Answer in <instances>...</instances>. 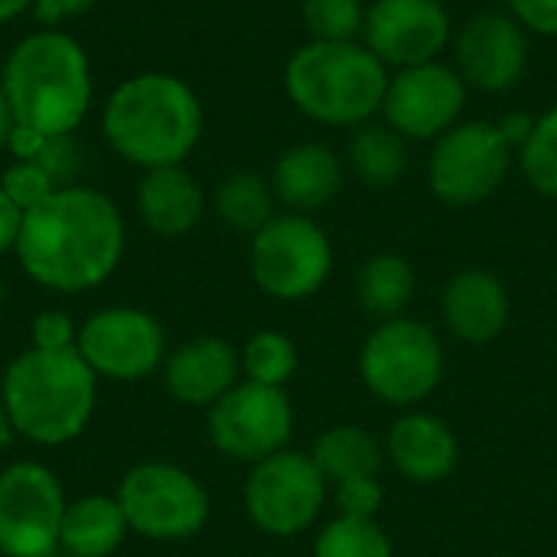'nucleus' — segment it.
Segmentation results:
<instances>
[{
  "label": "nucleus",
  "mask_w": 557,
  "mask_h": 557,
  "mask_svg": "<svg viewBox=\"0 0 557 557\" xmlns=\"http://www.w3.org/2000/svg\"><path fill=\"white\" fill-rule=\"evenodd\" d=\"M98 0H33V16L42 26H59L65 20H75L88 13Z\"/></svg>",
  "instance_id": "c9c22d12"
},
{
  "label": "nucleus",
  "mask_w": 557,
  "mask_h": 557,
  "mask_svg": "<svg viewBox=\"0 0 557 557\" xmlns=\"http://www.w3.org/2000/svg\"><path fill=\"white\" fill-rule=\"evenodd\" d=\"M13 431H10V424H7V418H3V408H0V441H7Z\"/></svg>",
  "instance_id": "79ce46f5"
},
{
  "label": "nucleus",
  "mask_w": 557,
  "mask_h": 557,
  "mask_svg": "<svg viewBox=\"0 0 557 557\" xmlns=\"http://www.w3.org/2000/svg\"><path fill=\"white\" fill-rule=\"evenodd\" d=\"M238 359H242L245 382H258V385H268V388H284L297 375V366H300L297 343L281 330L255 333L238 349Z\"/></svg>",
  "instance_id": "cd10ccee"
},
{
  "label": "nucleus",
  "mask_w": 557,
  "mask_h": 557,
  "mask_svg": "<svg viewBox=\"0 0 557 557\" xmlns=\"http://www.w3.org/2000/svg\"><path fill=\"white\" fill-rule=\"evenodd\" d=\"M0 307H3V277H0Z\"/></svg>",
  "instance_id": "37998d69"
},
{
  "label": "nucleus",
  "mask_w": 557,
  "mask_h": 557,
  "mask_svg": "<svg viewBox=\"0 0 557 557\" xmlns=\"http://www.w3.org/2000/svg\"><path fill=\"white\" fill-rule=\"evenodd\" d=\"M242 382L238 349L222 336H193L166 352L163 388L186 408H212Z\"/></svg>",
  "instance_id": "a211bd4d"
},
{
  "label": "nucleus",
  "mask_w": 557,
  "mask_h": 557,
  "mask_svg": "<svg viewBox=\"0 0 557 557\" xmlns=\"http://www.w3.org/2000/svg\"><path fill=\"white\" fill-rule=\"evenodd\" d=\"M65 506V490L46 463L16 460L0 470V555H55Z\"/></svg>",
  "instance_id": "f8f14e48"
},
{
  "label": "nucleus",
  "mask_w": 557,
  "mask_h": 557,
  "mask_svg": "<svg viewBox=\"0 0 557 557\" xmlns=\"http://www.w3.org/2000/svg\"><path fill=\"white\" fill-rule=\"evenodd\" d=\"M20 228H23V209L13 206V199L0 189V258L16 251Z\"/></svg>",
  "instance_id": "e433bc0d"
},
{
  "label": "nucleus",
  "mask_w": 557,
  "mask_h": 557,
  "mask_svg": "<svg viewBox=\"0 0 557 557\" xmlns=\"http://www.w3.org/2000/svg\"><path fill=\"white\" fill-rule=\"evenodd\" d=\"M467 82L454 69V62H424L411 69H398L388 75L382 121L395 127L411 144H434L454 124L463 121L467 111Z\"/></svg>",
  "instance_id": "4468645a"
},
{
  "label": "nucleus",
  "mask_w": 557,
  "mask_h": 557,
  "mask_svg": "<svg viewBox=\"0 0 557 557\" xmlns=\"http://www.w3.org/2000/svg\"><path fill=\"white\" fill-rule=\"evenodd\" d=\"M382 444L395 473L414 486H437L450 480L460 463V441L454 428L431 411H401Z\"/></svg>",
  "instance_id": "f3484780"
},
{
  "label": "nucleus",
  "mask_w": 557,
  "mask_h": 557,
  "mask_svg": "<svg viewBox=\"0 0 557 557\" xmlns=\"http://www.w3.org/2000/svg\"><path fill=\"white\" fill-rule=\"evenodd\" d=\"M333 503L336 516H352V519H379L385 490L379 476H352L343 483H333Z\"/></svg>",
  "instance_id": "2f4dec72"
},
{
  "label": "nucleus",
  "mask_w": 557,
  "mask_h": 557,
  "mask_svg": "<svg viewBox=\"0 0 557 557\" xmlns=\"http://www.w3.org/2000/svg\"><path fill=\"white\" fill-rule=\"evenodd\" d=\"M509 290L503 277L486 268H463L441 290V320L460 343L486 346L499 339L509 326Z\"/></svg>",
  "instance_id": "6ab92c4d"
},
{
  "label": "nucleus",
  "mask_w": 557,
  "mask_h": 557,
  "mask_svg": "<svg viewBox=\"0 0 557 557\" xmlns=\"http://www.w3.org/2000/svg\"><path fill=\"white\" fill-rule=\"evenodd\" d=\"M206 189L186 166L144 170L137 183V215L160 238H183L206 219Z\"/></svg>",
  "instance_id": "412c9836"
},
{
  "label": "nucleus",
  "mask_w": 557,
  "mask_h": 557,
  "mask_svg": "<svg viewBox=\"0 0 557 557\" xmlns=\"http://www.w3.org/2000/svg\"><path fill=\"white\" fill-rule=\"evenodd\" d=\"M346 166L359 183L372 189H388L401 183L411 166V140L375 117L362 127H352L346 144Z\"/></svg>",
  "instance_id": "5701e85b"
},
{
  "label": "nucleus",
  "mask_w": 557,
  "mask_h": 557,
  "mask_svg": "<svg viewBox=\"0 0 557 557\" xmlns=\"http://www.w3.org/2000/svg\"><path fill=\"white\" fill-rule=\"evenodd\" d=\"M114 499L127 529L150 542L196 539L212 516V499L199 476L163 460L131 467L121 476Z\"/></svg>",
  "instance_id": "6e6552de"
},
{
  "label": "nucleus",
  "mask_w": 557,
  "mask_h": 557,
  "mask_svg": "<svg viewBox=\"0 0 557 557\" xmlns=\"http://www.w3.org/2000/svg\"><path fill=\"white\" fill-rule=\"evenodd\" d=\"M202 131V101L173 72H137L117 82L101 108L108 147L140 170L183 166L199 147Z\"/></svg>",
  "instance_id": "f03ea898"
},
{
  "label": "nucleus",
  "mask_w": 557,
  "mask_h": 557,
  "mask_svg": "<svg viewBox=\"0 0 557 557\" xmlns=\"http://www.w3.org/2000/svg\"><path fill=\"white\" fill-rule=\"evenodd\" d=\"M506 13L529 33V36H557V0H506Z\"/></svg>",
  "instance_id": "72a5a7b5"
},
{
  "label": "nucleus",
  "mask_w": 557,
  "mask_h": 557,
  "mask_svg": "<svg viewBox=\"0 0 557 557\" xmlns=\"http://www.w3.org/2000/svg\"><path fill=\"white\" fill-rule=\"evenodd\" d=\"M388 75L392 72L366 49L362 39H307L284 65V91L287 101L313 124L362 127L382 117Z\"/></svg>",
  "instance_id": "39448f33"
},
{
  "label": "nucleus",
  "mask_w": 557,
  "mask_h": 557,
  "mask_svg": "<svg viewBox=\"0 0 557 557\" xmlns=\"http://www.w3.org/2000/svg\"><path fill=\"white\" fill-rule=\"evenodd\" d=\"M36 163H42L59 186H69V183H75L72 176L78 173L82 160H78V147L72 144V137H49L42 153L36 157Z\"/></svg>",
  "instance_id": "f704fd0d"
},
{
  "label": "nucleus",
  "mask_w": 557,
  "mask_h": 557,
  "mask_svg": "<svg viewBox=\"0 0 557 557\" xmlns=\"http://www.w3.org/2000/svg\"><path fill=\"white\" fill-rule=\"evenodd\" d=\"M127 519L114 496L88 493L65 506L59 552L69 557H111L127 539Z\"/></svg>",
  "instance_id": "4be33fe9"
},
{
  "label": "nucleus",
  "mask_w": 557,
  "mask_h": 557,
  "mask_svg": "<svg viewBox=\"0 0 557 557\" xmlns=\"http://www.w3.org/2000/svg\"><path fill=\"white\" fill-rule=\"evenodd\" d=\"M0 557H3V555H0Z\"/></svg>",
  "instance_id": "c03bdc74"
},
{
  "label": "nucleus",
  "mask_w": 557,
  "mask_h": 557,
  "mask_svg": "<svg viewBox=\"0 0 557 557\" xmlns=\"http://www.w3.org/2000/svg\"><path fill=\"white\" fill-rule=\"evenodd\" d=\"M127 228L117 202L85 183L59 186L23 212L16 261L23 274L52 294L101 287L121 264Z\"/></svg>",
  "instance_id": "f257e3e1"
},
{
  "label": "nucleus",
  "mask_w": 557,
  "mask_h": 557,
  "mask_svg": "<svg viewBox=\"0 0 557 557\" xmlns=\"http://www.w3.org/2000/svg\"><path fill=\"white\" fill-rule=\"evenodd\" d=\"M13 127H16V121H13L10 101H7V95H3V88H0V150H7V140H10Z\"/></svg>",
  "instance_id": "a19ab883"
},
{
  "label": "nucleus",
  "mask_w": 557,
  "mask_h": 557,
  "mask_svg": "<svg viewBox=\"0 0 557 557\" xmlns=\"http://www.w3.org/2000/svg\"><path fill=\"white\" fill-rule=\"evenodd\" d=\"M444 366L441 336L414 317L375 323L359 349V379L366 392L398 411L428 401L444 379Z\"/></svg>",
  "instance_id": "423d86ee"
},
{
  "label": "nucleus",
  "mask_w": 557,
  "mask_h": 557,
  "mask_svg": "<svg viewBox=\"0 0 557 557\" xmlns=\"http://www.w3.org/2000/svg\"><path fill=\"white\" fill-rule=\"evenodd\" d=\"M23 13H33V0H0V26L20 20Z\"/></svg>",
  "instance_id": "ea45409f"
},
{
  "label": "nucleus",
  "mask_w": 557,
  "mask_h": 557,
  "mask_svg": "<svg viewBox=\"0 0 557 557\" xmlns=\"http://www.w3.org/2000/svg\"><path fill=\"white\" fill-rule=\"evenodd\" d=\"M516 163V147L496 121H460L431 144L428 189L450 209H470L499 193Z\"/></svg>",
  "instance_id": "1a4fd4ad"
},
{
  "label": "nucleus",
  "mask_w": 557,
  "mask_h": 557,
  "mask_svg": "<svg viewBox=\"0 0 557 557\" xmlns=\"http://www.w3.org/2000/svg\"><path fill=\"white\" fill-rule=\"evenodd\" d=\"M0 189L13 199V206L29 212L33 206L49 199L59 189V183L52 180V173L42 163H36V160H13L3 170V176H0Z\"/></svg>",
  "instance_id": "7c9ffc66"
},
{
  "label": "nucleus",
  "mask_w": 557,
  "mask_h": 557,
  "mask_svg": "<svg viewBox=\"0 0 557 557\" xmlns=\"http://www.w3.org/2000/svg\"><path fill=\"white\" fill-rule=\"evenodd\" d=\"M414 294H418V274L405 255L379 251L359 268V277H356L359 307L379 323L405 317Z\"/></svg>",
  "instance_id": "393cba45"
},
{
  "label": "nucleus",
  "mask_w": 557,
  "mask_h": 557,
  "mask_svg": "<svg viewBox=\"0 0 557 557\" xmlns=\"http://www.w3.org/2000/svg\"><path fill=\"white\" fill-rule=\"evenodd\" d=\"M98 405V375L78 349H23L0 379L10 431L36 447H62L85 434Z\"/></svg>",
  "instance_id": "20e7f679"
},
{
  "label": "nucleus",
  "mask_w": 557,
  "mask_h": 557,
  "mask_svg": "<svg viewBox=\"0 0 557 557\" xmlns=\"http://www.w3.org/2000/svg\"><path fill=\"white\" fill-rule=\"evenodd\" d=\"M0 88L13 121L46 137H72L95 98L88 52L59 26H39L13 42L0 69Z\"/></svg>",
  "instance_id": "7ed1b4c3"
},
{
  "label": "nucleus",
  "mask_w": 557,
  "mask_h": 557,
  "mask_svg": "<svg viewBox=\"0 0 557 557\" xmlns=\"http://www.w3.org/2000/svg\"><path fill=\"white\" fill-rule=\"evenodd\" d=\"M78 356L104 382H144L166 359L160 320L137 307H104L78 323Z\"/></svg>",
  "instance_id": "ddd939ff"
},
{
  "label": "nucleus",
  "mask_w": 557,
  "mask_h": 557,
  "mask_svg": "<svg viewBox=\"0 0 557 557\" xmlns=\"http://www.w3.org/2000/svg\"><path fill=\"white\" fill-rule=\"evenodd\" d=\"M330 499V483L310 450H281L251 467L245 480V516L268 539H297L310 532Z\"/></svg>",
  "instance_id": "9d476101"
},
{
  "label": "nucleus",
  "mask_w": 557,
  "mask_h": 557,
  "mask_svg": "<svg viewBox=\"0 0 557 557\" xmlns=\"http://www.w3.org/2000/svg\"><path fill=\"white\" fill-rule=\"evenodd\" d=\"M516 160L525 183L539 196L557 199V104L535 117L532 134L516 150Z\"/></svg>",
  "instance_id": "c85d7f7f"
},
{
  "label": "nucleus",
  "mask_w": 557,
  "mask_h": 557,
  "mask_svg": "<svg viewBox=\"0 0 557 557\" xmlns=\"http://www.w3.org/2000/svg\"><path fill=\"white\" fill-rule=\"evenodd\" d=\"M46 134H39V131H33V127H13V134H10V140H7V150L13 153V160H36L39 153H42V147H46Z\"/></svg>",
  "instance_id": "4c0bfd02"
},
{
  "label": "nucleus",
  "mask_w": 557,
  "mask_h": 557,
  "mask_svg": "<svg viewBox=\"0 0 557 557\" xmlns=\"http://www.w3.org/2000/svg\"><path fill=\"white\" fill-rule=\"evenodd\" d=\"M532 124H535V117L525 114V111H509V114H503V117L496 121V127L503 131V137H506L516 150H519L522 140L532 134Z\"/></svg>",
  "instance_id": "58836bf2"
},
{
  "label": "nucleus",
  "mask_w": 557,
  "mask_h": 557,
  "mask_svg": "<svg viewBox=\"0 0 557 557\" xmlns=\"http://www.w3.org/2000/svg\"><path fill=\"white\" fill-rule=\"evenodd\" d=\"M454 69L473 91L503 95L512 91L532 59L529 33L506 13L486 10L470 16L454 33Z\"/></svg>",
  "instance_id": "dca6fc26"
},
{
  "label": "nucleus",
  "mask_w": 557,
  "mask_h": 557,
  "mask_svg": "<svg viewBox=\"0 0 557 557\" xmlns=\"http://www.w3.org/2000/svg\"><path fill=\"white\" fill-rule=\"evenodd\" d=\"M294 405L284 388H268L258 382H238L222 395L206 414L209 444L235 463H261L290 447L294 437Z\"/></svg>",
  "instance_id": "9b49d317"
},
{
  "label": "nucleus",
  "mask_w": 557,
  "mask_h": 557,
  "mask_svg": "<svg viewBox=\"0 0 557 557\" xmlns=\"http://www.w3.org/2000/svg\"><path fill=\"white\" fill-rule=\"evenodd\" d=\"M310 457L333 486L352 476H379L385 467V444L362 424H333L313 441Z\"/></svg>",
  "instance_id": "b1692460"
},
{
  "label": "nucleus",
  "mask_w": 557,
  "mask_h": 557,
  "mask_svg": "<svg viewBox=\"0 0 557 557\" xmlns=\"http://www.w3.org/2000/svg\"><path fill=\"white\" fill-rule=\"evenodd\" d=\"M343 186L346 160L320 140L287 147L271 170V189L277 196V206L297 215H317L343 193Z\"/></svg>",
  "instance_id": "aec40b11"
},
{
  "label": "nucleus",
  "mask_w": 557,
  "mask_h": 557,
  "mask_svg": "<svg viewBox=\"0 0 557 557\" xmlns=\"http://www.w3.org/2000/svg\"><path fill=\"white\" fill-rule=\"evenodd\" d=\"M212 209L222 219V225H228L232 232L255 235L277 215V196L271 189V180L242 170L215 186Z\"/></svg>",
  "instance_id": "a878e982"
},
{
  "label": "nucleus",
  "mask_w": 557,
  "mask_h": 557,
  "mask_svg": "<svg viewBox=\"0 0 557 557\" xmlns=\"http://www.w3.org/2000/svg\"><path fill=\"white\" fill-rule=\"evenodd\" d=\"M75 339H78V326L65 310H42V313H36V320L29 326L33 349L62 352V349H75Z\"/></svg>",
  "instance_id": "473e14b6"
},
{
  "label": "nucleus",
  "mask_w": 557,
  "mask_h": 557,
  "mask_svg": "<svg viewBox=\"0 0 557 557\" xmlns=\"http://www.w3.org/2000/svg\"><path fill=\"white\" fill-rule=\"evenodd\" d=\"M366 0H300V20L317 42H356L366 26Z\"/></svg>",
  "instance_id": "c756f323"
},
{
  "label": "nucleus",
  "mask_w": 557,
  "mask_h": 557,
  "mask_svg": "<svg viewBox=\"0 0 557 557\" xmlns=\"http://www.w3.org/2000/svg\"><path fill=\"white\" fill-rule=\"evenodd\" d=\"M251 281L281 304H300L320 294L333 274V242L313 215L277 212L248 248Z\"/></svg>",
  "instance_id": "0eeeda50"
},
{
  "label": "nucleus",
  "mask_w": 557,
  "mask_h": 557,
  "mask_svg": "<svg viewBox=\"0 0 557 557\" xmlns=\"http://www.w3.org/2000/svg\"><path fill=\"white\" fill-rule=\"evenodd\" d=\"M313 557H395V545L379 519L336 516L317 529Z\"/></svg>",
  "instance_id": "bb28decb"
},
{
  "label": "nucleus",
  "mask_w": 557,
  "mask_h": 557,
  "mask_svg": "<svg viewBox=\"0 0 557 557\" xmlns=\"http://www.w3.org/2000/svg\"><path fill=\"white\" fill-rule=\"evenodd\" d=\"M454 33V16L444 0H372L362 42L388 72H398L444 59Z\"/></svg>",
  "instance_id": "2eb2a0df"
}]
</instances>
